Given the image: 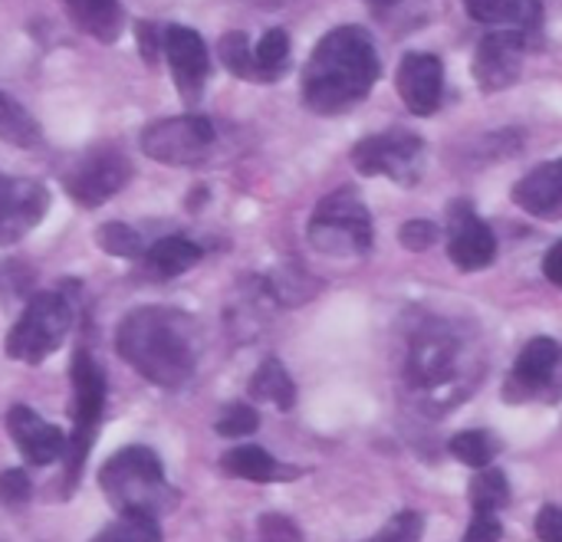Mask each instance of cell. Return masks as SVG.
Masks as SVG:
<instances>
[{"mask_svg":"<svg viewBox=\"0 0 562 542\" xmlns=\"http://www.w3.org/2000/svg\"><path fill=\"white\" fill-rule=\"evenodd\" d=\"M562 349L557 339L550 336H537L527 342V349L517 355V365L504 385V398L520 405V402H530V398H540L547 392H553L557 385V369H560Z\"/></svg>","mask_w":562,"mask_h":542,"instance_id":"14","label":"cell"},{"mask_svg":"<svg viewBox=\"0 0 562 542\" xmlns=\"http://www.w3.org/2000/svg\"><path fill=\"white\" fill-rule=\"evenodd\" d=\"M49 207V194L36 181L0 174V247L16 244L26 230H33Z\"/></svg>","mask_w":562,"mask_h":542,"instance_id":"16","label":"cell"},{"mask_svg":"<svg viewBox=\"0 0 562 542\" xmlns=\"http://www.w3.org/2000/svg\"><path fill=\"white\" fill-rule=\"evenodd\" d=\"M448 257L461 273L487 270L497 260V237L491 224H484L464 197L448 207Z\"/></svg>","mask_w":562,"mask_h":542,"instance_id":"10","label":"cell"},{"mask_svg":"<svg viewBox=\"0 0 562 542\" xmlns=\"http://www.w3.org/2000/svg\"><path fill=\"white\" fill-rule=\"evenodd\" d=\"M514 204L524 207L530 217L540 221H562V158L537 165L524 174L514 188Z\"/></svg>","mask_w":562,"mask_h":542,"instance_id":"18","label":"cell"},{"mask_svg":"<svg viewBox=\"0 0 562 542\" xmlns=\"http://www.w3.org/2000/svg\"><path fill=\"white\" fill-rule=\"evenodd\" d=\"M398 240H402L405 250L422 253V250H431L438 244V227L431 221H408V224H402Z\"/></svg>","mask_w":562,"mask_h":542,"instance_id":"35","label":"cell"},{"mask_svg":"<svg viewBox=\"0 0 562 542\" xmlns=\"http://www.w3.org/2000/svg\"><path fill=\"white\" fill-rule=\"evenodd\" d=\"M201 257H204V250H201L191 237H184V234H168V237L155 240V244L145 250L142 260H145L148 270L158 273V276H178V273L191 270Z\"/></svg>","mask_w":562,"mask_h":542,"instance_id":"22","label":"cell"},{"mask_svg":"<svg viewBox=\"0 0 562 542\" xmlns=\"http://www.w3.org/2000/svg\"><path fill=\"white\" fill-rule=\"evenodd\" d=\"M217 53H221V63H224L227 72H234L237 79H247V82H260V76H257V59H254V49H250L244 30L224 33L221 43H217Z\"/></svg>","mask_w":562,"mask_h":542,"instance_id":"29","label":"cell"},{"mask_svg":"<svg viewBox=\"0 0 562 542\" xmlns=\"http://www.w3.org/2000/svg\"><path fill=\"white\" fill-rule=\"evenodd\" d=\"M543 273H547V280H550L553 286H560L562 290V240H557V244L547 250V257H543Z\"/></svg>","mask_w":562,"mask_h":542,"instance_id":"41","label":"cell"},{"mask_svg":"<svg viewBox=\"0 0 562 542\" xmlns=\"http://www.w3.org/2000/svg\"><path fill=\"white\" fill-rule=\"evenodd\" d=\"M221 471L227 477H237V481H250V484H280V481H296L303 471L300 467H290V464H280L277 458H270L263 448L257 444H244V448H231L224 458H221Z\"/></svg>","mask_w":562,"mask_h":542,"instance_id":"19","label":"cell"},{"mask_svg":"<svg viewBox=\"0 0 562 542\" xmlns=\"http://www.w3.org/2000/svg\"><path fill=\"white\" fill-rule=\"evenodd\" d=\"M99 487L119 513H145L158 520L175 507V490L165 484L161 458L145 444L115 451L99 471Z\"/></svg>","mask_w":562,"mask_h":542,"instance_id":"4","label":"cell"},{"mask_svg":"<svg viewBox=\"0 0 562 542\" xmlns=\"http://www.w3.org/2000/svg\"><path fill=\"white\" fill-rule=\"evenodd\" d=\"M464 10L484 23V26H497V30H520L530 33L543 23V7L540 0H464Z\"/></svg>","mask_w":562,"mask_h":542,"instance_id":"20","label":"cell"},{"mask_svg":"<svg viewBox=\"0 0 562 542\" xmlns=\"http://www.w3.org/2000/svg\"><path fill=\"white\" fill-rule=\"evenodd\" d=\"M69 385H72V405H69V418H72V438L66 441V494L79 484L82 464L92 451L95 441V428L105 408V372L99 369V362L79 349L69 362Z\"/></svg>","mask_w":562,"mask_h":542,"instance_id":"6","label":"cell"},{"mask_svg":"<svg viewBox=\"0 0 562 542\" xmlns=\"http://www.w3.org/2000/svg\"><path fill=\"white\" fill-rule=\"evenodd\" d=\"M369 3H372L375 10H389V7H395L398 0H369Z\"/></svg>","mask_w":562,"mask_h":542,"instance_id":"42","label":"cell"},{"mask_svg":"<svg viewBox=\"0 0 562 542\" xmlns=\"http://www.w3.org/2000/svg\"><path fill=\"white\" fill-rule=\"evenodd\" d=\"M30 490H33V484H30L26 471L13 467V471H3L0 474V504H7V507L26 504L30 500Z\"/></svg>","mask_w":562,"mask_h":542,"instance_id":"36","label":"cell"},{"mask_svg":"<svg viewBox=\"0 0 562 542\" xmlns=\"http://www.w3.org/2000/svg\"><path fill=\"white\" fill-rule=\"evenodd\" d=\"M395 89L412 115H435L445 99V63L435 53H405L395 69Z\"/></svg>","mask_w":562,"mask_h":542,"instance_id":"15","label":"cell"},{"mask_svg":"<svg viewBox=\"0 0 562 542\" xmlns=\"http://www.w3.org/2000/svg\"><path fill=\"white\" fill-rule=\"evenodd\" d=\"M66 10H69V20L82 33H89V36H95L102 43H112L122 33V7H119V0H66Z\"/></svg>","mask_w":562,"mask_h":542,"instance_id":"21","label":"cell"},{"mask_svg":"<svg viewBox=\"0 0 562 542\" xmlns=\"http://www.w3.org/2000/svg\"><path fill=\"white\" fill-rule=\"evenodd\" d=\"M135 33H138V49H142L145 63H155L158 49H165V33H158L155 23H145V20L135 26Z\"/></svg>","mask_w":562,"mask_h":542,"instance_id":"40","label":"cell"},{"mask_svg":"<svg viewBox=\"0 0 562 542\" xmlns=\"http://www.w3.org/2000/svg\"><path fill=\"white\" fill-rule=\"evenodd\" d=\"M132 178V165L115 148H99L86 155L72 174H66V194L82 207H99L109 197H115Z\"/></svg>","mask_w":562,"mask_h":542,"instance_id":"12","label":"cell"},{"mask_svg":"<svg viewBox=\"0 0 562 542\" xmlns=\"http://www.w3.org/2000/svg\"><path fill=\"white\" fill-rule=\"evenodd\" d=\"M115 352L158 388H181L198 365V336L188 313L145 306L115 329Z\"/></svg>","mask_w":562,"mask_h":542,"instance_id":"3","label":"cell"},{"mask_svg":"<svg viewBox=\"0 0 562 542\" xmlns=\"http://www.w3.org/2000/svg\"><path fill=\"white\" fill-rule=\"evenodd\" d=\"M26 286H30V273L20 263H13V260L0 263V303L10 296H20Z\"/></svg>","mask_w":562,"mask_h":542,"instance_id":"37","label":"cell"},{"mask_svg":"<svg viewBox=\"0 0 562 542\" xmlns=\"http://www.w3.org/2000/svg\"><path fill=\"white\" fill-rule=\"evenodd\" d=\"M316 286L319 283L313 276H306L303 270H296V267H280L273 276L263 280V293L270 300H277L280 306H300V303H306L310 296H316Z\"/></svg>","mask_w":562,"mask_h":542,"instance_id":"26","label":"cell"},{"mask_svg":"<svg viewBox=\"0 0 562 542\" xmlns=\"http://www.w3.org/2000/svg\"><path fill=\"white\" fill-rule=\"evenodd\" d=\"M89 542H161V527L145 513H122L115 523L102 527Z\"/></svg>","mask_w":562,"mask_h":542,"instance_id":"28","label":"cell"},{"mask_svg":"<svg viewBox=\"0 0 562 542\" xmlns=\"http://www.w3.org/2000/svg\"><path fill=\"white\" fill-rule=\"evenodd\" d=\"M257 540L260 542H303V533H300V527H296L290 517L267 513V517H260V523H257Z\"/></svg>","mask_w":562,"mask_h":542,"instance_id":"34","label":"cell"},{"mask_svg":"<svg viewBox=\"0 0 562 542\" xmlns=\"http://www.w3.org/2000/svg\"><path fill=\"white\" fill-rule=\"evenodd\" d=\"M257 428H260V415H257L250 405H231V408H224V415H221L217 425H214V431H217L221 438H231V441L247 438V434H254Z\"/></svg>","mask_w":562,"mask_h":542,"instance_id":"32","label":"cell"},{"mask_svg":"<svg viewBox=\"0 0 562 542\" xmlns=\"http://www.w3.org/2000/svg\"><path fill=\"white\" fill-rule=\"evenodd\" d=\"M471 507L474 513H501L504 507H510V484H507V474L501 467H484L474 474L471 481Z\"/></svg>","mask_w":562,"mask_h":542,"instance_id":"24","label":"cell"},{"mask_svg":"<svg viewBox=\"0 0 562 542\" xmlns=\"http://www.w3.org/2000/svg\"><path fill=\"white\" fill-rule=\"evenodd\" d=\"M0 138L13 148H33L40 145V125L36 118L20 105L13 102L7 92H0Z\"/></svg>","mask_w":562,"mask_h":542,"instance_id":"25","label":"cell"},{"mask_svg":"<svg viewBox=\"0 0 562 542\" xmlns=\"http://www.w3.org/2000/svg\"><path fill=\"white\" fill-rule=\"evenodd\" d=\"M524 59H527V33L520 30H494L487 33L471 59L474 79L481 92H501L510 89L520 72H524Z\"/></svg>","mask_w":562,"mask_h":542,"instance_id":"11","label":"cell"},{"mask_svg":"<svg viewBox=\"0 0 562 542\" xmlns=\"http://www.w3.org/2000/svg\"><path fill=\"white\" fill-rule=\"evenodd\" d=\"M379 72L382 59L372 33L352 23L336 26L316 43L303 69V102L316 115L349 112L362 99H369Z\"/></svg>","mask_w":562,"mask_h":542,"instance_id":"2","label":"cell"},{"mask_svg":"<svg viewBox=\"0 0 562 542\" xmlns=\"http://www.w3.org/2000/svg\"><path fill=\"white\" fill-rule=\"evenodd\" d=\"M451 454L461 464H468L474 471H484L497 458V441H494L491 431H461L458 438H451Z\"/></svg>","mask_w":562,"mask_h":542,"instance_id":"30","label":"cell"},{"mask_svg":"<svg viewBox=\"0 0 562 542\" xmlns=\"http://www.w3.org/2000/svg\"><path fill=\"white\" fill-rule=\"evenodd\" d=\"M95 244H99L105 253L122 257V260L145 257V244H142L138 230H135V227H128V224H119V221L102 224V227L95 230Z\"/></svg>","mask_w":562,"mask_h":542,"instance_id":"31","label":"cell"},{"mask_svg":"<svg viewBox=\"0 0 562 542\" xmlns=\"http://www.w3.org/2000/svg\"><path fill=\"white\" fill-rule=\"evenodd\" d=\"M313 250L326 257H362L372 250V217L352 184L326 194L306 227Z\"/></svg>","mask_w":562,"mask_h":542,"instance_id":"5","label":"cell"},{"mask_svg":"<svg viewBox=\"0 0 562 542\" xmlns=\"http://www.w3.org/2000/svg\"><path fill=\"white\" fill-rule=\"evenodd\" d=\"M254 59H257V76L260 82H273L283 76V69L290 66V36L286 30L273 26L260 36V43L254 46Z\"/></svg>","mask_w":562,"mask_h":542,"instance_id":"27","label":"cell"},{"mask_svg":"<svg viewBox=\"0 0 562 542\" xmlns=\"http://www.w3.org/2000/svg\"><path fill=\"white\" fill-rule=\"evenodd\" d=\"M161 53L168 56V66H171V76H175L181 99L188 105H198L204 82H207V72H211V53H207V43L201 39V33L191 26H181V23L165 26V49Z\"/></svg>","mask_w":562,"mask_h":542,"instance_id":"13","label":"cell"},{"mask_svg":"<svg viewBox=\"0 0 562 542\" xmlns=\"http://www.w3.org/2000/svg\"><path fill=\"white\" fill-rule=\"evenodd\" d=\"M422 533H425L422 513L405 510V513H395L375 537H369L366 542H418L422 540Z\"/></svg>","mask_w":562,"mask_h":542,"instance_id":"33","label":"cell"},{"mask_svg":"<svg viewBox=\"0 0 562 542\" xmlns=\"http://www.w3.org/2000/svg\"><path fill=\"white\" fill-rule=\"evenodd\" d=\"M214 145V125L204 115L158 118L142 132V151L158 165H198Z\"/></svg>","mask_w":562,"mask_h":542,"instance_id":"9","label":"cell"},{"mask_svg":"<svg viewBox=\"0 0 562 542\" xmlns=\"http://www.w3.org/2000/svg\"><path fill=\"white\" fill-rule=\"evenodd\" d=\"M501 520L497 513H474L468 533H464V542H501Z\"/></svg>","mask_w":562,"mask_h":542,"instance_id":"38","label":"cell"},{"mask_svg":"<svg viewBox=\"0 0 562 542\" xmlns=\"http://www.w3.org/2000/svg\"><path fill=\"white\" fill-rule=\"evenodd\" d=\"M402 375L405 388L425 415H445L471 398L484 369L474 342L464 339L461 326L445 319H425L408 336Z\"/></svg>","mask_w":562,"mask_h":542,"instance_id":"1","label":"cell"},{"mask_svg":"<svg viewBox=\"0 0 562 542\" xmlns=\"http://www.w3.org/2000/svg\"><path fill=\"white\" fill-rule=\"evenodd\" d=\"M7 431H10L16 451L23 454V461L33 464V467H46V464H53V461H59L66 454L63 431L56 425L43 421L26 405H13L7 411Z\"/></svg>","mask_w":562,"mask_h":542,"instance_id":"17","label":"cell"},{"mask_svg":"<svg viewBox=\"0 0 562 542\" xmlns=\"http://www.w3.org/2000/svg\"><path fill=\"white\" fill-rule=\"evenodd\" d=\"M69 329H72L69 293L63 290L36 293L26 303L23 316L13 323V329L7 332V355L23 365H40L63 346Z\"/></svg>","mask_w":562,"mask_h":542,"instance_id":"7","label":"cell"},{"mask_svg":"<svg viewBox=\"0 0 562 542\" xmlns=\"http://www.w3.org/2000/svg\"><path fill=\"white\" fill-rule=\"evenodd\" d=\"M254 402H267L280 411H290L296 405V385L290 379V372L283 369L280 359H263L260 369L254 372L250 385H247Z\"/></svg>","mask_w":562,"mask_h":542,"instance_id":"23","label":"cell"},{"mask_svg":"<svg viewBox=\"0 0 562 542\" xmlns=\"http://www.w3.org/2000/svg\"><path fill=\"white\" fill-rule=\"evenodd\" d=\"M533 530H537V537L540 542H562V510L560 507H543L540 513H537V523H533Z\"/></svg>","mask_w":562,"mask_h":542,"instance_id":"39","label":"cell"},{"mask_svg":"<svg viewBox=\"0 0 562 542\" xmlns=\"http://www.w3.org/2000/svg\"><path fill=\"white\" fill-rule=\"evenodd\" d=\"M349 161L366 178H392L402 188H415L425 174L428 145L408 128H389L356 142Z\"/></svg>","mask_w":562,"mask_h":542,"instance_id":"8","label":"cell"}]
</instances>
